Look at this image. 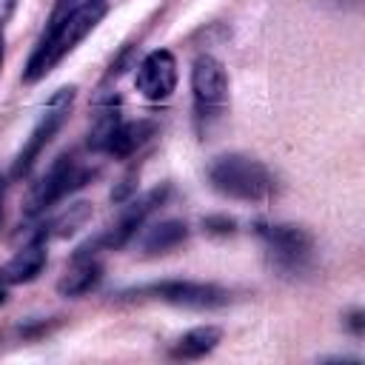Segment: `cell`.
<instances>
[{
	"label": "cell",
	"instance_id": "cell-1",
	"mask_svg": "<svg viewBox=\"0 0 365 365\" xmlns=\"http://www.w3.org/2000/svg\"><path fill=\"white\" fill-rule=\"evenodd\" d=\"M106 11H108L106 0H83L80 6L66 11L57 23H51L48 34L31 51V57L26 63V71H23V80L26 83L43 80L66 54H71L97 29V23L106 17Z\"/></svg>",
	"mask_w": 365,
	"mask_h": 365
},
{
	"label": "cell",
	"instance_id": "cell-2",
	"mask_svg": "<svg viewBox=\"0 0 365 365\" xmlns=\"http://www.w3.org/2000/svg\"><path fill=\"white\" fill-rule=\"evenodd\" d=\"M208 182L228 200L262 202L274 194V174L248 154H220L208 165Z\"/></svg>",
	"mask_w": 365,
	"mask_h": 365
},
{
	"label": "cell",
	"instance_id": "cell-3",
	"mask_svg": "<svg viewBox=\"0 0 365 365\" xmlns=\"http://www.w3.org/2000/svg\"><path fill=\"white\" fill-rule=\"evenodd\" d=\"M74 97H77V86H63V88H57V91L46 100V106H43V111H40V120L34 123V128L29 131L23 148L17 151V157H14V163H11V180H23V177L31 171V165L40 160V154L46 151V145L51 143V137H54V134L63 128V123L68 120V111H71Z\"/></svg>",
	"mask_w": 365,
	"mask_h": 365
},
{
	"label": "cell",
	"instance_id": "cell-4",
	"mask_svg": "<svg viewBox=\"0 0 365 365\" xmlns=\"http://www.w3.org/2000/svg\"><path fill=\"white\" fill-rule=\"evenodd\" d=\"M191 91H194L197 125H200V134H205L211 128V123H217L228 106L225 66L211 54H200L191 66Z\"/></svg>",
	"mask_w": 365,
	"mask_h": 365
},
{
	"label": "cell",
	"instance_id": "cell-5",
	"mask_svg": "<svg viewBox=\"0 0 365 365\" xmlns=\"http://www.w3.org/2000/svg\"><path fill=\"white\" fill-rule=\"evenodd\" d=\"M94 171L88 168H80V163L74 160V154H60L46 171L43 177L31 185L29 197H26V217H37L43 214L46 208H51L57 200H63L66 194H71L74 188L86 185L91 180Z\"/></svg>",
	"mask_w": 365,
	"mask_h": 365
},
{
	"label": "cell",
	"instance_id": "cell-6",
	"mask_svg": "<svg viewBox=\"0 0 365 365\" xmlns=\"http://www.w3.org/2000/svg\"><path fill=\"white\" fill-rule=\"evenodd\" d=\"M134 297H151L168 305H180V308H197V311H211V308H222L231 294L222 285L214 282H194V279H163V282H151V285H140L134 291H125Z\"/></svg>",
	"mask_w": 365,
	"mask_h": 365
},
{
	"label": "cell",
	"instance_id": "cell-7",
	"mask_svg": "<svg viewBox=\"0 0 365 365\" xmlns=\"http://www.w3.org/2000/svg\"><path fill=\"white\" fill-rule=\"evenodd\" d=\"M259 237L265 242V251L271 254V259L285 268V271H299L314 251V237L302 228V225H291V222H279V225H262Z\"/></svg>",
	"mask_w": 365,
	"mask_h": 365
},
{
	"label": "cell",
	"instance_id": "cell-8",
	"mask_svg": "<svg viewBox=\"0 0 365 365\" xmlns=\"http://www.w3.org/2000/svg\"><path fill=\"white\" fill-rule=\"evenodd\" d=\"M134 86L137 91L151 100V103H160V100H168L171 91L177 88V60L168 48H154L148 51L140 66H137V74H134Z\"/></svg>",
	"mask_w": 365,
	"mask_h": 365
},
{
	"label": "cell",
	"instance_id": "cell-9",
	"mask_svg": "<svg viewBox=\"0 0 365 365\" xmlns=\"http://www.w3.org/2000/svg\"><path fill=\"white\" fill-rule=\"evenodd\" d=\"M168 197V185H160V188H151L148 194H143L140 200H134V202H128V208L123 211V217L100 237V240H94V245H86V248H100V245H106V248H123L140 228H143V222L148 220V214L157 208V205H163V200Z\"/></svg>",
	"mask_w": 365,
	"mask_h": 365
},
{
	"label": "cell",
	"instance_id": "cell-10",
	"mask_svg": "<svg viewBox=\"0 0 365 365\" xmlns=\"http://www.w3.org/2000/svg\"><path fill=\"white\" fill-rule=\"evenodd\" d=\"M100 279H103V262L94 257V251L80 248L71 265L66 268V274L57 279V291L63 297H83L91 288H97Z\"/></svg>",
	"mask_w": 365,
	"mask_h": 365
},
{
	"label": "cell",
	"instance_id": "cell-11",
	"mask_svg": "<svg viewBox=\"0 0 365 365\" xmlns=\"http://www.w3.org/2000/svg\"><path fill=\"white\" fill-rule=\"evenodd\" d=\"M43 268H46V245H43V237H34L11 259H6L0 265V282L3 285H23V282H31Z\"/></svg>",
	"mask_w": 365,
	"mask_h": 365
},
{
	"label": "cell",
	"instance_id": "cell-12",
	"mask_svg": "<svg viewBox=\"0 0 365 365\" xmlns=\"http://www.w3.org/2000/svg\"><path fill=\"white\" fill-rule=\"evenodd\" d=\"M151 134H154V123H151V120H120V123L111 128V134L106 137L103 151L111 154V157L125 160V157H131Z\"/></svg>",
	"mask_w": 365,
	"mask_h": 365
},
{
	"label": "cell",
	"instance_id": "cell-13",
	"mask_svg": "<svg viewBox=\"0 0 365 365\" xmlns=\"http://www.w3.org/2000/svg\"><path fill=\"white\" fill-rule=\"evenodd\" d=\"M185 240H188V225L182 220H160L157 225H151L143 234L140 248L145 254H168L177 245H182Z\"/></svg>",
	"mask_w": 365,
	"mask_h": 365
},
{
	"label": "cell",
	"instance_id": "cell-14",
	"mask_svg": "<svg viewBox=\"0 0 365 365\" xmlns=\"http://www.w3.org/2000/svg\"><path fill=\"white\" fill-rule=\"evenodd\" d=\"M220 339H222V331L217 325H197L174 342L171 354L180 359H202L205 354H211L220 345Z\"/></svg>",
	"mask_w": 365,
	"mask_h": 365
},
{
	"label": "cell",
	"instance_id": "cell-15",
	"mask_svg": "<svg viewBox=\"0 0 365 365\" xmlns=\"http://www.w3.org/2000/svg\"><path fill=\"white\" fill-rule=\"evenodd\" d=\"M88 217H91V202H74V205H68L60 217H54L51 220V225L43 231V237H57V240H66V237H71V234H77L86 222H88Z\"/></svg>",
	"mask_w": 365,
	"mask_h": 365
},
{
	"label": "cell",
	"instance_id": "cell-16",
	"mask_svg": "<svg viewBox=\"0 0 365 365\" xmlns=\"http://www.w3.org/2000/svg\"><path fill=\"white\" fill-rule=\"evenodd\" d=\"M202 228L211 231V234H231L234 231V220H228V217H205Z\"/></svg>",
	"mask_w": 365,
	"mask_h": 365
},
{
	"label": "cell",
	"instance_id": "cell-17",
	"mask_svg": "<svg viewBox=\"0 0 365 365\" xmlns=\"http://www.w3.org/2000/svg\"><path fill=\"white\" fill-rule=\"evenodd\" d=\"M14 9H17V0H0V31L9 23V17L14 14Z\"/></svg>",
	"mask_w": 365,
	"mask_h": 365
},
{
	"label": "cell",
	"instance_id": "cell-18",
	"mask_svg": "<svg viewBox=\"0 0 365 365\" xmlns=\"http://www.w3.org/2000/svg\"><path fill=\"white\" fill-rule=\"evenodd\" d=\"M348 325H351L354 334H362V311H354V314L348 317Z\"/></svg>",
	"mask_w": 365,
	"mask_h": 365
},
{
	"label": "cell",
	"instance_id": "cell-19",
	"mask_svg": "<svg viewBox=\"0 0 365 365\" xmlns=\"http://www.w3.org/2000/svg\"><path fill=\"white\" fill-rule=\"evenodd\" d=\"M3 302H6V294H3V288H0V305H3Z\"/></svg>",
	"mask_w": 365,
	"mask_h": 365
}]
</instances>
